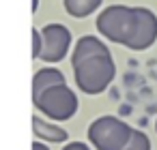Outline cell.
<instances>
[{"label": "cell", "mask_w": 157, "mask_h": 150, "mask_svg": "<svg viewBox=\"0 0 157 150\" xmlns=\"http://www.w3.org/2000/svg\"><path fill=\"white\" fill-rule=\"evenodd\" d=\"M73 73H75V84L82 92L99 94L112 84V79L116 75V64H114L112 56L105 54V56H95V58H88V60L75 64Z\"/></svg>", "instance_id": "obj_1"}, {"label": "cell", "mask_w": 157, "mask_h": 150, "mask_svg": "<svg viewBox=\"0 0 157 150\" xmlns=\"http://www.w3.org/2000/svg\"><path fill=\"white\" fill-rule=\"evenodd\" d=\"M131 126L116 116H101L88 126V139L97 150H121L129 137Z\"/></svg>", "instance_id": "obj_2"}, {"label": "cell", "mask_w": 157, "mask_h": 150, "mask_svg": "<svg viewBox=\"0 0 157 150\" xmlns=\"http://www.w3.org/2000/svg\"><path fill=\"white\" fill-rule=\"evenodd\" d=\"M33 101H35L37 109L52 120H69L78 112V97L67 84L52 86Z\"/></svg>", "instance_id": "obj_3"}, {"label": "cell", "mask_w": 157, "mask_h": 150, "mask_svg": "<svg viewBox=\"0 0 157 150\" xmlns=\"http://www.w3.org/2000/svg\"><path fill=\"white\" fill-rule=\"evenodd\" d=\"M131 28H133V7L112 5L103 9L97 17L99 35H103L108 41L118 43V45H125L129 41Z\"/></svg>", "instance_id": "obj_4"}, {"label": "cell", "mask_w": 157, "mask_h": 150, "mask_svg": "<svg viewBox=\"0 0 157 150\" xmlns=\"http://www.w3.org/2000/svg\"><path fill=\"white\" fill-rule=\"evenodd\" d=\"M157 41V17L146 7H133V28L125 47L133 52H144Z\"/></svg>", "instance_id": "obj_5"}, {"label": "cell", "mask_w": 157, "mask_h": 150, "mask_svg": "<svg viewBox=\"0 0 157 150\" xmlns=\"http://www.w3.org/2000/svg\"><path fill=\"white\" fill-rule=\"evenodd\" d=\"M41 58L45 62H58L65 58L71 45V32L63 24H48L41 28Z\"/></svg>", "instance_id": "obj_6"}, {"label": "cell", "mask_w": 157, "mask_h": 150, "mask_svg": "<svg viewBox=\"0 0 157 150\" xmlns=\"http://www.w3.org/2000/svg\"><path fill=\"white\" fill-rule=\"evenodd\" d=\"M110 54L108 45L103 41H99L97 37H82L78 43H75V49H73V56H71V64H80L88 58H95V56H105Z\"/></svg>", "instance_id": "obj_7"}, {"label": "cell", "mask_w": 157, "mask_h": 150, "mask_svg": "<svg viewBox=\"0 0 157 150\" xmlns=\"http://www.w3.org/2000/svg\"><path fill=\"white\" fill-rule=\"evenodd\" d=\"M58 84H67V82H65V75H63L58 69L48 67V69L37 71L35 77H33V99H37L43 90H48V88H52V86H58Z\"/></svg>", "instance_id": "obj_8"}, {"label": "cell", "mask_w": 157, "mask_h": 150, "mask_svg": "<svg viewBox=\"0 0 157 150\" xmlns=\"http://www.w3.org/2000/svg\"><path fill=\"white\" fill-rule=\"evenodd\" d=\"M33 131H35V137L37 139H45V141H65L69 135L65 129L43 120L41 116H35L33 118Z\"/></svg>", "instance_id": "obj_9"}, {"label": "cell", "mask_w": 157, "mask_h": 150, "mask_svg": "<svg viewBox=\"0 0 157 150\" xmlns=\"http://www.w3.org/2000/svg\"><path fill=\"white\" fill-rule=\"evenodd\" d=\"M65 2V11L73 17H88L90 13H95L99 9V5L103 0H63Z\"/></svg>", "instance_id": "obj_10"}, {"label": "cell", "mask_w": 157, "mask_h": 150, "mask_svg": "<svg viewBox=\"0 0 157 150\" xmlns=\"http://www.w3.org/2000/svg\"><path fill=\"white\" fill-rule=\"evenodd\" d=\"M121 150H151V139L146 137V133H142V131H131V137H129V141L121 148Z\"/></svg>", "instance_id": "obj_11"}, {"label": "cell", "mask_w": 157, "mask_h": 150, "mask_svg": "<svg viewBox=\"0 0 157 150\" xmlns=\"http://www.w3.org/2000/svg\"><path fill=\"white\" fill-rule=\"evenodd\" d=\"M41 47H43L41 30H33V58H41Z\"/></svg>", "instance_id": "obj_12"}, {"label": "cell", "mask_w": 157, "mask_h": 150, "mask_svg": "<svg viewBox=\"0 0 157 150\" xmlns=\"http://www.w3.org/2000/svg\"><path fill=\"white\" fill-rule=\"evenodd\" d=\"M63 150H90L86 144H82V141H71V144H67Z\"/></svg>", "instance_id": "obj_13"}, {"label": "cell", "mask_w": 157, "mask_h": 150, "mask_svg": "<svg viewBox=\"0 0 157 150\" xmlns=\"http://www.w3.org/2000/svg\"><path fill=\"white\" fill-rule=\"evenodd\" d=\"M33 150H50V148H48V146H43L41 141H35V144H33Z\"/></svg>", "instance_id": "obj_14"}, {"label": "cell", "mask_w": 157, "mask_h": 150, "mask_svg": "<svg viewBox=\"0 0 157 150\" xmlns=\"http://www.w3.org/2000/svg\"><path fill=\"white\" fill-rule=\"evenodd\" d=\"M155 131H157V122H155Z\"/></svg>", "instance_id": "obj_15"}]
</instances>
